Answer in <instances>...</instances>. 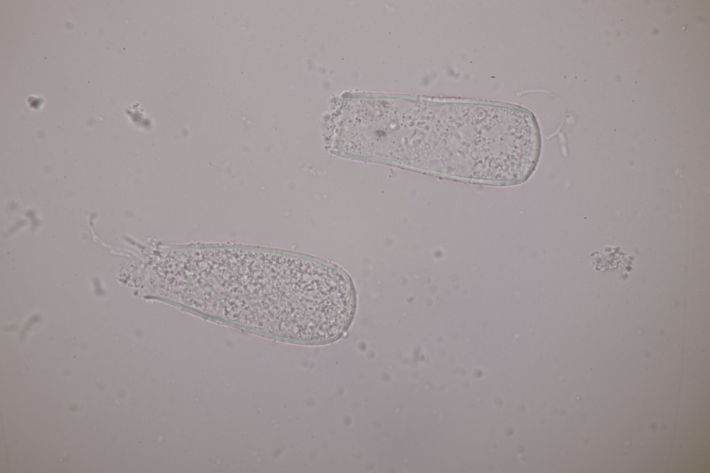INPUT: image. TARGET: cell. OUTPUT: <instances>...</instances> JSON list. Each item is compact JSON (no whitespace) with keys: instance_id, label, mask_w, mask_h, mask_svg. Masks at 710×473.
Instances as JSON below:
<instances>
[{"instance_id":"1","label":"cell","mask_w":710,"mask_h":473,"mask_svg":"<svg viewBox=\"0 0 710 473\" xmlns=\"http://www.w3.org/2000/svg\"><path fill=\"white\" fill-rule=\"evenodd\" d=\"M425 130L432 168L458 178L513 182L527 178L540 150L524 110L471 103H430Z\"/></svg>"}]
</instances>
